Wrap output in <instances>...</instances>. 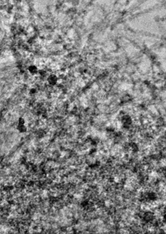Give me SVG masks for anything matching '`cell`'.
Returning <instances> with one entry per match:
<instances>
[{
    "label": "cell",
    "mask_w": 166,
    "mask_h": 234,
    "mask_svg": "<svg viewBox=\"0 0 166 234\" xmlns=\"http://www.w3.org/2000/svg\"><path fill=\"white\" fill-rule=\"evenodd\" d=\"M18 129L19 131L21 133L26 132L27 130L26 121L23 117L19 118L18 122Z\"/></svg>",
    "instance_id": "obj_1"
},
{
    "label": "cell",
    "mask_w": 166,
    "mask_h": 234,
    "mask_svg": "<svg viewBox=\"0 0 166 234\" xmlns=\"http://www.w3.org/2000/svg\"><path fill=\"white\" fill-rule=\"evenodd\" d=\"M47 81L49 85L54 86L57 84L58 78L57 75L54 74H52L48 76L47 78Z\"/></svg>",
    "instance_id": "obj_2"
},
{
    "label": "cell",
    "mask_w": 166,
    "mask_h": 234,
    "mask_svg": "<svg viewBox=\"0 0 166 234\" xmlns=\"http://www.w3.org/2000/svg\"><path fill=\"white\" fill-rule=\"evenodd\" d=\"M28 71L30 74L32 75H35L39 73V70L38 67L34 64H31L28 67Z\"/></svg>",
    "instance_id": "obj_3"
}]
</instances>
